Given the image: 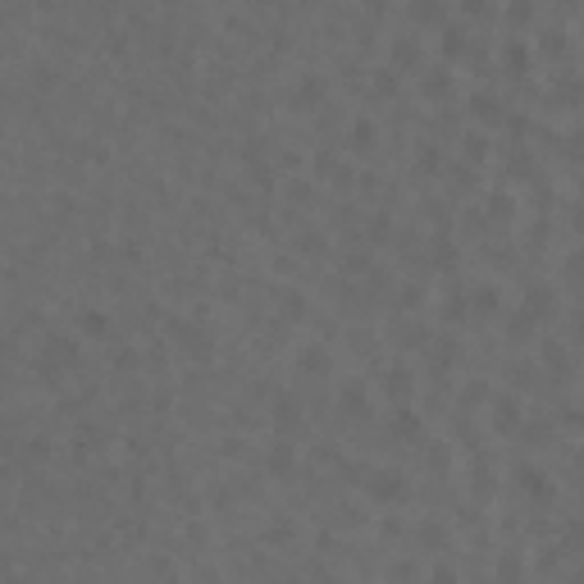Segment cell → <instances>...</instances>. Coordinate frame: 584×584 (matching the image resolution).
Masks as SVG:
<instances>
[{"mask_svg":"<svg viewBox=\"0 0 584 584\" xmlns=\"http://www.w3.org/2000/svg\"><path fill=\"white\" fill-rule=\"evenodd\" d=\"M365 493H370L375 502H402V498H406V480H402L397 470H375V475L365 480Z\"/></svg>","mask_w":584,"mask_h":584,"instance_id":"1","label":"cell"},{"mask_svg":"<svg viewBox=\"0 0 584 584\" xmlns=\"http://www.w3.org/2000/svg\"><path fill=\"white\" fill-rule=\"evenodd\" d=\"M384 388H388V397H393L397 406H406V402H411V393H415V375L406 365H393L384 375Z\"/></svg>","mask_w":584,"mask_h":584,"instance_id":"2","label":"cell"},{"mask_svg":"<svg viewBox=\"0 0 584 584\" xmlns=\"http://www.w3.org/2000/svg\"><path fill=\"white\" fill-rule=\"evenodd\" d=\"M324 92H329V87H324V78H320V73H301L297 87H292V101H297V105H320V101H324Z\"/></svg>","mask_w":584,"mask_h":584,"instance_id":"3","label":"cell"},{"mask_svg":"<svg viewBox=\"0 0 584 584\" xmlns=\"http://www.w3.org/2000/svg\"><path fill=\"white\" fill-rule=\"evenodd\" d=\"M516 484H521L534 502H548V493H552V484L543 480V470H534V466H521V470H516Z\"/></svg>","mask_w":584,"mask_h":584,"instance_id":"4","label":"cell"},{"mask_svg":"<svg viewBox=\"0 0 584 584\" xmlns=\"http://www.w3.org/2000/svg\"><path fill=\"white\" fill-rule=\"evenodd\" d=\"M265 466H269V475H288L297 466V452H292L288 438H274V447L265 452Z\"/></svg>","mask_w":584,"mask_h":584,"instance_id":"5","label":"cell"},{"mask_svg":"<svg viewBox=\"0 0 584 584\" xmlns=\"http://www.w3.org/2000/svg\"><path fill=\"white\" fill-rule=\"evenodd\" d=\"M297 420H301L297 402H292L288 393H279L274 397V430H279V438H288V430H297Z\"/></svg>","mask_w":584,"mask_h":584,"instance_id":"6","label":"cell"},{"mask_svg":"<svg viewBox=\"0 0 584 584\" xmlns=\"http://www.w3.org/2000/svg\"><path fill=\"white\" fill-rule=\"evenodd\" d=\"M493 425H498L502 434L521 425V402H516L511 393H507V397H493Z\"/></svg>","mask_w":584,"mask_h":584,"instance_id":"7","label":"cell"},{"mask_svg":"<svg viewBox=\"0 0 584 584\" xmlns=\"http://www.w3.org/2000/svg\"><path fill=\"white\" fill-rule=\"evenodd\" d=\"M338 397H343V411H347V415H365V411H370V402H365V384H361V379L343 384V393H338Z\"/></svg>","mask_w":584,"mask_h":584,"instance_id":"8","label":"cell"},{"mask_svg":"<svg viewBox=\"0 0 584 584\" xmlns=\"http://www.w3.org/2000/svg\"><path fill=\"white\" fill-rule=\"evenodd\" d=\"M78 329H83V334H92V338H105L110 334V315H105V310H78Z\"/></svg>","mask_w":584,"mask_h":584,"instance_id":"9","label":"cell"},{"mask_svg":"<svg viewBox=\"0 0 584 584\" xmlns=\"http://www.w3.org/2000/svg\"><path fill=\"white\" fill-rule=\"evenodd\" d=\"M470 110L480 114L484 123H498L502 119V105H498V96H493V92H475L470 96Z\"/></svg>","mask_w":584,"mask_h":584,"instance_id":"10","label":"cell"},{"mask_svg":"<svg viewBox=\"0 0 584 584\" xmlns=\"http://www.w3.org/2000/svg\"><path fill=\"white\" fill-rule=\"evenodd\" d=\"M466 301H470V310L489 315V310H498V288H493V284H480L475 292H466Z\"/></svg>","mask_w":584,"mask_h":584,"instance_id":"11","label":"cell"},{"mask_svg":"<svg viewBox=\"0 0 584 584\" xmlns=\"http://www.w3.org/2000/svg\"><path fill=\"white\" fill-rule=\"evenodd\" d=\"M297 365L306 370V375H324V370H329V352H324V347H301Z\"/></svg>","mask_w":584,"mask_h":584,"instance_id":"12","label":"cell"},{"mask_svg":"<svg viewBox=\"0 0 584 584\" xmlns=\"http://www.w3.org/2000/svg\"><path fill=\"white\" fill-rule=\"evenodd\" d=\"M393 434H402V438H420V415H415L411 406H397V411H393Z\"/></svg>","mask_w":584,"mask_h":584,"instance_id":"13","label":"cell"},{"mask_svg":"<svg viewBox=\"0 0 584 584\" xmlns=\"http://www.w3.org/2000/svg\"><path fill=\"white\" fill-rule=\"evenodd\" d=\"M466 315H470V301H466V292H447V297H443V320H447V324H461Z\"/></svg>","mask_w":584,"mask_h":584,"instance_id":"14","label":"cell"},{"mask_svg":"<svg viewBox=\"0 0 584 584\" xmlns=\"http://www.w3.org/2000/svg\"><path fill=\"white\" fill-rule=\"evenodd\" d=\"M521 580H525L521 557H516V552H502L498 557V584H521Z\"/></svg>","mask_w":584,"mask_h":584,"instance_id":"15","label":"cell"},{"mask_svg":"<svg viewBox=\"0 0 584 584\" xmlns=\"http://www.w3.org/2000/svg\"><path fill=\"white\" fill-rule=\"evenodd\" d=\"M502 60H507V69L525 73V69H530V51H525V42H516V37H511V42L502 46Z\"/></svg>","mask_w":584,"mask_h":584,"instance_id":"16","label":"cell"},{"mask_svg":"<svg viewBox=\"0 0 584 584\" xmlns=\"http://www.w3.org/2000/svg\"><path fill=\"white\" fill-rule=\"evenodd\" d=\"M521 310H525L530 320H539L543 310H552V292H548V288H530V297H525Z\"/></svg>","mask_w":584,"mask_h":584,"instance_id":"17","label":"cell"},{"mask_svg":"<svg viewBox=\"0 0 584 584\" xmlns=\"http://www.w3.org/2000/svg\"><path fill=\"white\" fill-rule=\"evenodd\" d=\"M470 493H475V498H480V502H484V498H489V493H493V475H489V466H484V461H480V466H475V470H470Z\"/></svg>","mask_w":584,"mask_h":584,"instance_id":"18","label":"cell"},{"mask_svg":"<svg viewBox=\"0 0 584 584\" xmlns=\"http://www.w3.org/2000/svg\"><path fill=\"white\" fill-rule=\"evenodd\" d=\"M430 356H434L438 370H447L456 361V343H452V338H438V343H430Z\"/></svg>","mask_w":584,"mask_h":584,"instance_id":"19","label":"cell"},{"mask_svg":"<svg viewBox=\"0 0 584 584\" xmlns=\"http://www.w3.org/2000/svg\"><path fill=\"white\" fill-rule=\"evenodd\" d=\"M393 60H397V64H415V60H420V46H415V37H397V42H393Z\"/></svg>","mask_w":584,"mask_h":584,"instance_id":"20","label":"cell"},{"mask_svg":"<svg viewBox=\"0 0 584 584\" xmlns=\"http://www.w3.org/2000/svg\"><path fill=\"white\" fill-rule=\"evenodd\" d=\"M375 138H379V133H375V123H370V119H356L352 123V146H356V151L375 146Z\"/></svg>","mask_w":584,"mask_h":584,"instance_id":"21","label":"cell"},{"mask_svg":"<svg viewBox=\"0 0 584 584\" xmlns=\"http://www.w3.org/2000/svg\"><path fill=\"white\" fill-rule=\"evenodd\" d=\"M430 256H434V265H438V269H452V265H456V247H452L447 238H443V242H434Z\"/></svg>","mask_w":584,"mask_h":584,"instance_id":"22","label":"cell"},{"mask_svg":"<svg viewBox=\"0 0 584 584\" xmlns=\"http://www.w3.org/2000/svg\"><path fill=\"white\" fill-rule=\"evenodd\" d=\"M324 247H329L324 233H315V229H301L297 233V251H324Z\"/></svg>","mask_w":584,"mask_h":584,"instance_id":"23","label":"cell"},{"mask_svg":"<svg viewBox=\"0 0 584 584\" xmlns=\"http://www.w3.org/2000/svg\"><path fill=\"white\" fill-rule=\"evenodd\" d=\"M279 306H284V315H292V320H301L306 315V297H301V292H284V297H279Z\"/></svg>","mask_w":584,"mask_h":584,"instance_id":"24","label":"cell"},{"mask_svg":"<svg viewBox=\"0 0 584 584\" xmlns=\"http://www.w3.org/2000/svg\"><path fill=\"white\" fill-rule=\"evenodd\" d=\"M415 164H420V169H425V174H434V169H438V164H443V155H438V146H430V142H425V146H420V151H415Z\"/></svg>","mask_w":584,"mask_h":584,"instance_id":"25","label":"cell"},{"mask_svg":"<svg viewBox=\"0 0 584 584\" xmlns=\"http://www.w3.org/2000/svg\"><path fill=\"white\" fill-rule=\"evenodd\" d=\"M543 361H548L552 370H566V347H561V343H552V338H548V343H543Z\"/></svg>","mask_w":584,"mask_h":584,"instance_id":"26","label":"cell"},{"mask_svg":"<svg viewBox=\"0 0 584 584\" xmlns=\"http://www.w3.org/2000/svg\"><path fill=\"white\" fill-rule=\"evenodd\" d=\"M447 87H452V78H447L443 69H434L430 78H425V92L430 96H447Z\"/></svg>","mask_w":584,"mask_h":584,"instance_id":"27","label":"cell"},{"mask_svg":"<svg viewBox=\"0 0 584 584\" xmlns=\"http://www.w3.org/2000/svg\"><path fill=\"white\" fill-rule=\"evenodd\" d=\"M484 397H489V384H484V379H475V384H466V388H461V402H466V406L484 402Z\"/></svg>","mask_w":584,"mask_h":584,"instance_id":"28","label":"cell"},{"mask_svg":"<svg viewBox=\"0 0 584 584\" xmlns=\"http://www.w3.org/2000/svg\"><path fill=\"white\" fill-rule=\"evenodd\" d=\"M489 215L493 219H507L511 215V197H507V192H493V197H489Z\"/></svg>","mask_w":584,"mask_h":584,"instance_id":"29","label":"cell"},{"mask_svg":"<svg viewBox=\"0 0 584 584\" xmlns=\"http://www.w3.org/2000/svg\"><path fill=\"white\" fill-rule=\"evenodd\" d=\"M461 146H466V160H484V146H489V142H484L480 133H466Z\"/></svg>","mask_w":584,"mask_h":584,"instance_id":"30","label":"cell"},{"mask_svg":"<svg viewBox=\"0 0 584 584\" xmlns=\"http://www.w3.org/2000/svg\"><path fill=\"white\" fill-rule=\"evenodd\" d=\"M461 46H466V32H461V28H447V32H443V51H447V55H456Z\"/></svg>","mask_w":584,"mask_h":584,"instance_id":"31","label":"cell"},{"mask_svg":"<svg viewBox=\"0 0 584 584\" xmlns=\"http://www.w3.org/2000/svg\"><path fill=\"white\" fill-rule=\"evenodd\" d=\"M375 92H384V96H393V92H397L393 69H379V73H375Z\"/></svg>","mask_w":584,"mask_h":584,"instance_id":"32","label":"cell"},{"mask_svg":"<svg viewBox=\"0 0 584 584\" xmlns=\"http://www.w3.org/2000/svg\"><path fill=\"white\" fill-rule=\"evenodd\" d=\"M530 324H534V320L525 315V310H516V320H511V329H507V334H511V338H530Z\"/></svg>","mask_w":584,"mask_h":584,"instance_id":"33","label":"cell"},{"mask_svg":"<svg viewBox=\"0 0 584 584\" xmlns=\"http://www.w3.org/2000/svg\"><path fill=\"white\" fill-rule=\"evenodd\" d=\"M397 301L402 306H420V284H402L397 288Z\"/></svg>","mask_w":584,"mask_h":584,"instance_id":"34","label":"cell"},{"mask_svg":"<svg viewBox=\"0 0 584 584\" xmlns=\"http://www.w3.org/2000/svg\"><path fill=\"white\" fill-rule=\"evenodd\" d=\"M430 584H456V571L443 561V566H434V571H430Z\"/></svg>","mask_w":584,"mask_h":584,"instance_id":"35","label":"cell"},{"mask_svg":"<svg viewBox=\"0 0 584 584\" xmlns=\"http://www.w3.org/2000/svg\"><path fill=\"white\" fill-rule=\"evenodd\" d=\"M388 233H393V224H388V215H375V224H370V238H375V242H384Z\"/></svg>","mask_w":584,"mask_h":584,"instance_id":"36","label":"cell"},{"mask_svg":"<svg viewBox=\"0 0 584 584\" xmlns=\"http://www.w3.org/2000/svg\"><path fill=\"white\" fill-rule=\"evenodd\" d=\"M411 14H415V18H438V14H443V5H434V0H420V5H411Z\"/></svg>","mask_w":584,"mask_h":584,"instance_id":"37","label":"cell"},{"mask_svg":"<svg viewBox=\"0 0 584 584\" xmlns=\"http://www.w3.org/2000/svg\"><path fill=\"white\" fill-rule=\"evenodd\" d=\"M530 14H534V9L525 5V0H521V5H507V18H511V23H525Z\"/></svg>","mask_w":584,"mask_h":584,"instance_id":"38","label":"cell"},{"mask_svg":"<svg viewBox=\"0 0 584 584\" xmlns=\"http://www.w3.org/2000/svg\"><path fill=\"white\" fill-rule=\"evenodd\" d=\"M543 51H552V55L566 51V37H561V32H548V37H543Z\"/></svg>","mask_w":584,"mask_h":584,"instance_id":"39","label":"cell"},{"mask_svg":"<svg viewBox=\"0 0 584 584\" xmlns=\"http://www.w3.org/2000/svg\"><path fill=\"white\" fill-rule=\"evenodd\" d=\"M420 539H425V543H443V530H438V525H425Z\"/></svg>","mask_w":584,"mask_h":584,"instance_id":"40","label":"cell"},{"mask_svg":"<svg viewBox=\"0 0 584 584\" xmlns=\"http://www.w3.org/2000/svg\"><path fill=\"white\" fill-rule=\"evenodd\" d=\"M288 197L292 201H310V188H306V183H297V188H288Z\"/></svg>","mask_w":584,"mask_h":584,"instance_id":"41","label":"cell"},{"mask_svg":"<svg viewBox=\"0 0 584 584\" xmlns=\"http://www.w3.org/2000/svg\"><path fill=\"white\" fill-rule=\"evenodd\" d=\"M0 489H5V466H0Z\"/></svg>","mask_w":584,"mask_h":584,"instance_id":"42","label":"cell"}]
</instances>
